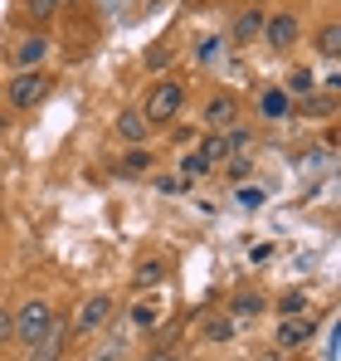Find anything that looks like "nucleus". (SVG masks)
Here are the masks:
<instances>
[{
	"label": "nucleus",
	"instance_id": "obj_24",
	"mask_svg": "<svg viewBox=\"0 0 341 361\" xmlns=\"http://www.w3.org/2000/svg\"><path fill=\"white\" fill-rule=\"evenodd\" d=\"M302 307H307V293H302V288H292V293L278 298V312H283V317H297Z\"/></svg>",
	"mask_w": 341,
	"mask_h": 361
},
{
	"label": "nucleus",
	"instance_id": "obj_8",
	"mask_svg": "<svg viewBox=\"0 0 341 361\" xmlns=\"http://www.w3.org/2000/svg\"><path fill=\"white\" fill-rule=\"evenodd\" d=\"M312 332H317V322H312V317H307V312H297V317H283V322H278V347H307V342H312Z\"/></svg>",
	"mask_w": 341,
	"mask_h": 361
},
{
	"label": "nucleus",
	"instance_id": "obj_16",
	"mask_svg": "<svg viewBox=\"0 0 341 361\" xmlns=\"http://www.w3.org/2000/svg\"><path fill=\"white\" fill-rule=\"evenodd\" d=\"M264 30V10H244L239 20H234V39H254Z\"/></svg>",
	"mask_w": 341,
	"mask_h": 361
},
{
	"label": "nucleus",
	"instance_id": "obj_3",
	"mask_svg": "<svg viewBox=\"0 0 341 361\" xmlns=\"http://www.w3.org/2000/svg\"><path fill=\"white\" fill-rule=\"evenodd\" d=\"M44 93H49V78H44L39 68H20V73L10 78V88H5V103H10V108H20V113H30Z\"/></svg>",
	"mask_w": 341,
	"mask_h": 361
},
{
	"label": "nucleus",
	"instance_id": "obj_23",
	"mask_svg": "<svg viewBox=\"0 0 341 361\" xmlns=\"http://www.w3.org/2000/svg\"><path fill=\"white\" fill-rule=\"evenodd\" d=\"M25 10H30L35 20H54L58 10H63V0H25Z\"/></svg>",
	"mask_w": 341,
	"mask_h": 361
},
{
	"label": "nucleus",
	"instance_id": "obj_10",
	"mask_svg": "<svg viewBox=\"0 0 341 361\" xmlns=\"http://www.w3.org/2000/svg\"><path fill=\"white\" fill-rule=\"evenodd\" d=\"M166 274H170L166 259H142V264L132 269V288H137V293H151L156 283H166Z\"/></svg>",
	"mask_w": 341,
	"mask_h": 361
},
{
	"label": "nucleus",
	"instance_id": "obj_4",
	"mask_svg": "<svg viewBox=\"0 0 341 361\" xmlns=\"http://www.w3.org/2000/svg\"><path fill=\"white\" fill-rule=\"evenodd\" d=\"M113 293H93V298L78 307V317H73V337H93V332H103L108 322H113Z\"/></svg>",
	"mask_w": 341,
	"mask_h": 361
},
{
	"label": "nucleus",
	"instance_id": "obj_18",
	"mask_svg": "<svg viewBox=\"0 0 341 361\" xmlns=\"http://www.w3.org/2000/svg\"><path fill=\"white\" fill-rule=\"evenodd\" d=\"M264 312V298L259 293H239V298L229 302V317H259Z\"/></svg>",
	"mask_w": 341,
	"mask_h": 361
},
{
	"label": "nucleus",
	"instance_id": "obj_30",
	"mask_svg": "<svg viewBox=\"0 0 341 361\" xmlns=\"http://www.w3.org/2000/svg\"><path fill=\"white\" fill-rule=\"evenodd\" d=\"M0 127H5V108H0Z\"/></svg>",
	"mask_w": 341,
	"mask_h": 361
},
{
	"label": "nucleus",
	"instance_id": "obj_15",
	"mask_svg": "<svg viewBox=\"0 0 341 361\" xmlns=\"http://www.w3.org/2000/svg\"><path fill=\"white\" fill-rule=\"evenodd\" d=\"M200 332H205V342H229V337H234V317H229V312H215V317H205Z\"/></svg>",
	"mask_w": 341,
	"mask_h": 361
},
{
	"label": "nucleus",
	"instance_id": "obj_19",
	"mask_svg": "<svg viewBox=\"0 0 341 361\" xmlns=\"http://www.w3.org/2000/svg\"><path fill=\"white\" fill-rule=\"evenodd\" d=\"M205 171H210V166H205V157H200V152H185V157H180V180H185V185H190V180H200Z\"/></svg>",
	"mask_w": 341,
	"mask_h": 361
},
{
	"label": "nucleus",
	"instance_id": "obj_1",
	"mask_svg": "<svg viewBox=\"0 0 341 361\" xmlns=\"http://www.w3.org/2000/svg\"><path fill=\"white\" fill-rule=\"evenodd\" d=\"M58 332V317H54V307L44 298H30L20 312H15V342H25V352L30 347H39V342H49Z\"/></svg>",
	"mask_w": 341,
	"mask_h": 361
},
{
	"label": "nucleus",
	"instance_id": "obj_25",
	"mask_svg": "<svg viewBox=\"0 0 341 361\" xmlns=\"http://www.w3.org/2000/svg\"><path fill=\"white\" fill-rule=\"evenodd\" d=\"M170 59H175V54H170L166 44H156V49H151V54H147V68H166Z\"/></svg>",
	"mask_w": 341,
	"mask_h": 361
},
{
	"label": "nucleus",
	"instance_id": "obj_20",
	"mask_svg": "<svg viewBox=\"0 0 341 361\" xmlns=\"http://www.w3.org/2000/svg\"><path fill=\"white\" fill-rule=\"evenodd\" d=\"M332 98H337V93H307V98H302V113H307V118H327V113H332Z\"/></svg>",
	"mask_w": 341,
	"mask_h": 361
},
{
	"label": "nucleus",
	"instance_id": "obj_22",
	"mask_svg": "<svg viewBox=\"0 0 341 361\" xmlns=\"http://www.w3.org/2000/svg\"><path fill=\"white\" fill-rule=\"evenodd\" d=\"M127 317H132V327H142V332H151V327H156V302H137V307H132V312H127Z\"/></svg>",
	"mask_w": 341,
	"mask_h": 361
},
{
	"label": "nucleus",
	"instance_id": "obj_7",
	"mask_svg": "<svg viewBox=\"0 0 341 361\" xmlns=\"http://www.w3.org/2000/svg\"><path fill=\"white\" fill-rule=\"evenodd\" d=\"M205 127H210V132H229V127H239V98H234V93L210 98V108H205Z\"/></svg>",
	"mask_w": 341,
	"mask_h": 361
},
{
	"label": "nucleus",
	"instance_id": "obj_11",
	"mask_svg": "<svg viewBox=\"0 0 341 361\" xmlns=\"http://www.w3.org/2000/svg\"><path fill=\"white\" fill-rule=\"evenodd\" d=\"M156 166V157H151V147H132L122 161H117V171L122 176H142V171H151Z\"/></svg>",
	"mask_w": 341,
	"mask_h": 361
},
{
	"label": "nucleus",
	"instance_id": "obj_6",
	"mask_svg": "<svg viewBox=\"0 0 341 361\" xmlns=\"http://www.w3.org/2000/svg\"><path fill=\"white\" fill-rule=\"evenodd\" d=\"M10 59H15V73H20V68H39V63L49 59V35H25V39H15Z\"/></svg>",
	"mask_w": 341,
	"mask_h": 361
},
{
	"label": "nucleus",
	"instance_id": "obj_9",
	"mask_svg": "<svg viewBox=\"0 0 341 361\" xmlns=\"http://www.w3.org/2000/svg\"><path fill=\"white\" fill-rule=\"evenodd\" d=\"M117 137L132 142V147H147L151 127H147V118H142V108H122V113H117Z\"/></svg>",
	"mask_w": 341,
	"mask_h": 361
},
{
	"label": "nucleus",
	"instance_id": "obj_2",
	"mask_svg": "<svg viewBox=\"0 0 341 361\" xmlns=\"http://www.w3.org/2000/svg\"><path fill=\"white\" fill-rule=\"evenodd\" d=\"M180 108H185V88L175 78H161V83H151V93L142 103V118H147V127H156V122H170Z\"/></svg>",
	"mask_w": 341,
	"mask_h": 361
},
{
	"label": "nucleus",
	"instance_id": "obj_17",
	"mask_svg": "<svg viewBox=\"0 0 341 361\" xmlns=\"http://www.w3.org/2000/svg\"><path fill=\"white\" fill-rule=\"evenodd\" d=\"M259 113H264V118H283L287 113V93L283 88H268V93L259 98Z\"/></svg>",
	"mask_w": 341,
	"mask_h": 361
},
{
	"label": "nucleus",
	"instance_id": "obj_14",
	"mask_svg": "<svg viewBox=\"0 0 341 361\" xmlns=\"http://www.w3.org/2000/svg\"><path fill=\"white\" fill-rule=\"evenodd\" d=\"M63 347H68V337H63V332H54L49 342L30 347V352H25V361H63Z\"/></svg>",
	"mask_w": 341,
	"mask_h": 361
},
{
	"label": "nucleus",
	"instance_id": "obj_28",
	"mask_svg": "<svg viewBox=\"0 0 341 361\" xmlns=\"http://www.w3.org/2000/svg\"><path fill=\"white\" fill-rule=\"evenodd\" d=\"M142 361H180V357H175L170 347H156V352H147V357H142Z\"/></svg>",
	"mask_w": 341,
	"mask_h": 361
},
{
	"label": "nucleus",
	"instance_id": "obj_12",
	"mask_svg": "<svg viewBox=\"0 0 341 361\" xmlns=\"http://www.w3.org/2000/svg\"><path fill=\"white\" fill-rule=\"evenodd\" d=\"M200 157H205V166H225L229 161V137L225 132H210V137L200 142Z\"/></svg>",
	"mask_w": 341,
	"mask_h": 361
},
{
	"label": "nucleus",
	"instance_id": "obj_13",
	"mask_svg": "<svg viewBox=\"0 0 341 361\" xmlns=\"http://www.w3.org/2000/svg\"><path fill=\"white\" fill-rule=\"evenodd\" d=\"M317 54H322V59H341V25L337 20H327V25L317 30Z\"/></svg>",
	"mask_w": 341,
	"mask_h": 361
},
{
	"label": "nucleus",
	"instance_id": "obj_26",
	"mask_svg": "<svg viewBox=\"0 0 341 361\" xmlns=\"http://www.w3.org/2000/svg\"><path fill=\"white\" fill-rule=\"evenodd\" d=\"M0 342H15V312L0 307Z\"/></svg>",
	"mask_w": 341,
	"mask_h": 361
},
{
	"label": "nucleus",
	"instance_id": "obj_21",
	"mask_svg": "<svg viewBox=\"0 0 341 361\" xmlns=\"http://www.w3.org/2000/svg\"><path fill=\"white\" fill-rule=\"evenodd\" d=\"M283 93H297V98H307V93H317V78H312L307 68H292V78H287Z\"/></svg>",
	"mask_w": 341,
	"mask_h": 361
},
{
	"label": "nucleus",
	"instance_id": "obj_27",
	"mask_svg": "<svg viewBox=\"0 0 341 361\" xmlns=\"http://www.w3.org/2000/svg\"><path fill=\"white\" fill-rule=\"evenodd\" d=\"M249 176V161H244V157H234V161H229V180H244Z\"/></svg>",
	"mask_w": 341,
	"mask_h": 361
},
{
	"label": "nucleus",
	"instance_id": "obj_5",
	"mask_svg": "<svg viewBox=\"0 0 341 361\" xmlns=\"http://www.w3.org/2000/svg\"><path fill=\"white\" fill-rule=\"evenodd\" d=\"M259 35L268 39V49H292L297 35H302V25H297L292 10H273V15H264V30H259Z\"/></svg>",
	"mask_w": 341,
	"mask_h": 361
},
{
	"label": "nucleus",
	"instance_id": "obj_31",
	"mask_svg": "<svg viewBox=\"0 0 341 361\" xmlns=\"http://www.w3.org/2000/svg\"><path fill=\"white\" fill-rule=\"evenodd\" d=\"M0 161H5V152H0Z\"/></svg>",
	"mask_w": 341,
	"mask_h": 361
},
{
	"label": "nucleus",
	"instance_id": "obj_29",
	"mask_svg": "<svg viewBox=\"0 0 341 361\" xmlns=\"http://www.w3.org/2000/svg\"><path fill=\"white\" fill-rule=\"evenodd\" d=\"M117 357H122V347H117V342H113V347H103V352H98V361H117Z\"/></svg>",
	"mask_w": 341,
	"mask_h": 361
}]
</instances>
